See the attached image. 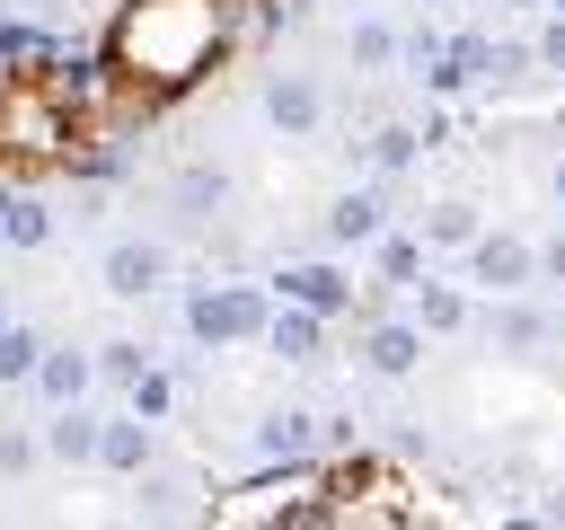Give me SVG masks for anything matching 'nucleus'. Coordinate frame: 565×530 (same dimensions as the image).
<instances>
[{"instance_id":"nucleus-8","label":"nucleus","mask_w":565,"mask_h":530,"mask_svg":"<svg viewBox=\"0 0 565 530\" xmlns=\"http://www.w3.org/2000/svg\"><path fill=\"white\" fill-rule=\"evenodd\" d=\"M256 451H265V459H309V451H318V424L282 406V415H265V424H256Z\"/></svg>"},{"instance_id":"nucleus-14","label":"nucleus","mask_w":565,"mask_h":530,"mask_svg":"<svg viewBox=\"0 0 565 530\" xmlns=\"http://www.w3.org/2000/svg\"><path fill=\"white\" fill-rule=\"evenodd\" d=\"M0 239L9 247H44V203L35 194H0Z\"/></svg>"},{"instance_id":"nucleus-16","label":"nucleus","mask_w":565,"mask_h":530,"mask_svg":"<svg viewBox=\"0 0 565 530\" xmlns=\"http://www.w3.org/2000/svg\"><path fill=\"white\" fill-rule=\"evenodd\" d=\"M424 239H441V247H477V212H468V203H433V212H424Z\"/></svg>"},{"instance_id":"nucleus-15","label":"nucleus","mask_w":565,"mask_h":530,"mask_svg":"<svg viewBox=\"0 0 565 530\" xmlns=\"http://www.w3.org/2000/svg\"><path fill=\"white\" fill-rule=\"evenodd\" d=\"M44 451H53V459H97V424L62 406V415H53V433H44Z\"/></svg>"},{"instance_id":"nucleus-17","label":"nucleus","mask_w":565,"mask_h":530,"mask_svg":"<svg viewBox=\"0 0 565 530\" xmlns=\"http://www.w3.org/2000/svg\"><path fill=\"white\" fill-rule=\"evenodd\" d=\"M35 362H44V344L26 327H0V380H35Z\"/></svg>"},{"instance_id":"nucleus-13","label":"nucleus","mask_w":565,"mask_h":530,"mask_svg":"<svg viewBox=\"0 0 565 530\" xmlns=\"http://www.w3.org/2000/svg\"><path fill=\"white\" fill-rule=\"evenodd\" d=\"M415 353H424V336H415V327H371V371H388V380H397V371H415Z\"/></svg>"},{"instance_id":"nucleus-25","label":"nucleus","mask_w":565,"mask_h":530,"mask_svg":"<svg viewBox=\"0 0 565 530\" xmlns=\"http://www.w3.org/2000/svg\"><path fill=\"white\" fill-rule=\"evenodd\" d=\"M0 468L18 477V468H35V442H18V433H0Z\"/></svg>"},{"instance_id":"nucleus-10","label":"nucleus","mask_w":565,"mask_h":530,"mask_svg":"<svg viewBox=\"0 0 565 530\" xmlns=\"http://www.w3.org/2000/svg\"><path fill=\"white\" fill-rule=\"evenodd\" d=\"M97 459H106V468H124V477H132V468H150V424H132V415H124V424H97Z\"/></svg>"},{"instance_id":"nucleus-7","label":"nucleus","mask_w":565,"mask_h":530,"mask_svg":"<svg viewBox=\"0 0 565 530\" xmlns=\"http://www.w3.org/2000/svg\"><path fill=\"white\" fill-rule=\"evenodd\" d=\"M477 283H486V292L530 283V247H521V239H477Z\"/></svg>"},{"instance_id":"nucleus-4","label":"nucleus","mask_w":565,"mask_h":530,"mask_svg":"<svg viewBox=\"0 0 565 530\" xmlns=\"http://www.w3.org/2000/svg\"><path fill=\"white\" fill-rule=\"evenodd\" d=\"M265 115H274V132H318V80L309 71H274L265 80Z\"/></svg>"},{"instance_id":"nucleus-6","label":"nucleus","mask_w":565,"mask_h":530,"mask_svg":"<svg viewBox=\"0 0 565 530\" xmlns=\"http://www.w3.org/2000/svg\"><path fill=\"white\" fill-rule=\"evenodd\" d=\"M35 389H44L53 406H79V389H88V353H71V344H44V362H35Z\"/></svg>"},{"instance_id":"nucleus-26","label":"nucleus","mask_w":565,"mask_h":530,"mask_svg":"<svg viewBox=\"0 0 565 530\" xmlns=\"http://www.w3.org/2000/svg\"><path fill=\"white\" fill-rule=\"evenodd\" d=\"M539 265H547V274H556V283H565V239H556V247H547V256H539Z\"/></svg>"},{"instance_id":"nucleus-2","label":"nucleus","mask_w":565,"mask_h":530,"mask_svg":"<svg viewBox=\"0 0 565 530\" xmlns=\"http://www.w3.org/2000/svg\"><path fill=\"white\" fill-rule=\"evenodd\" d=\"M71 159V106L44 71H9L0 80V168H62Z\"/></svg>"},{"instance_id":"nucleus-19","label":"nucleus","mask_w":565,"mask_h":530,"mask_svg":"<svg viewBox=\"0 0 565 530\" xmlns=\"http://www.w3.org/2000/svg\"><path fill=\"white\" fill-rule=\"evenodd\" d=\"M539 336H547V318H539V309H503V318H494V344H512V353H521V344H539Z\"/></svg>"},{"instance_id":"nucleus-28","label":"nucleus","mask_w":565,"mask_h":530,"mask_svg":"<svg viewBox=\"0 0 565 530\" xmlns=\"http://www.w3.org/2000/svg\"><path fill=\"white\" fill-rule=\"evenodd\" d=\"M512 9H530V0H512Z\"/></svg>"},{"instance_id":"nucleus-21","label":"nucleus","mask_w":565,"mask_h":530,"mask_svg":"<svg viewBox=\"0 0 565 530\" xmlns=\"http://www.w3.org/2000/svg\"><path fill=\"white\" fill-rule=\"evenodd\" d=\"M415 265H424L415 239H380V274H388V283H415Z\"/></svg>"},{"instance_id":"nucleus-22","label":"nucleus","mask_w":565,"mask_h":530,"mask_svg":"<svg viewBox=\"0 0 565 530\" xmlns=\"http://www.w3.org/2000/svg\"><path fill=\"white\" fill-rule=\"evenodd\" d=\"M468 309H459V292H424V327H459Z\"/></svg>"},{"instance_id":"nucleus-11","label":"nucleus","mask_w":565,"mask_h":530,"mask_svg":"<svg viewBox=\"0 0 565 530\" xmlns=\"http://www.w3.org/2000/svg\"><path fill=\"white\" fill-rule=\"evenodd\" d=\"M327 239H344V247L353 239H380V194H335L327 203Z\"/></svg>"},{"instance_id":"nucleus-23","label":"nucleus","mask_w":565,"mask_h":530,"mask_svg":"<svg viewBox=\"0 0 565 530\" xmlns=\"http://www.w3.org/2000/svg\"><path fill=\"white\" fill-rule=\"evenodd\" d=\"M539 71H565V18L539 26Z\"/></svg>"},{"instance_id":"nucleus-1","label":"nucleus","mask_w":565,"mask_h":530,"mask_svg":"<svg viewBox=\"0 0 565 530\" xmlns=\"http://www.w3.org/2000/svg\"><path fill=\"white\" fill-rule=\"evenodd\" d=\"M238 26H247V0H124L106 26V71L150 97H177L238 44Z\"/></svg>"},{"instance_id":"nucleus-5","label":"nucleus","mask_w":565,"mask_h":530,"mask_svg":"<svg viewBox=\"0 0 565 530\" xmlns=\"http://www.w3.org/2000/svg\"><path fill=\"white\" fill-rule=\"evenodd\" d=\"M159 265H168L159 247L115 239V247H106V292H115V300H150V292H159Z\"/></svg>"},{"instance_id":"nucleus-27","label":"nucleus","mask_w":565,"mask_h":530,"mask_svg":"<svg viewBox=\"0 0 565 530\" xmlns=\"http://www.w3.org/2000/svg\"><path fill=\"white\" fill-rule=\"evenodd\" d=\"M556 203H565V159H556Z\"/></svg>"},{"instance_id":"nucleus-29","label":"nucleus","mask_w":565,"mask_h":530,"mask_svg":"<svg viewBox=\"0 0 565 530\" xmlns=\"http://www.w3.org/2000/svg\"><path fill=\"white\" fill-rule=\"evenodd\" d=\"M556 18H565V0H556Z\"/></svg>"},{"instance_id":"nucleus-12","label":"nucleus","mask_w":565,"mask_h":530,"mask_svg":"<svg viewBox=\"0 0 565 530\" xmlns=\"http://www.w3.org/2000/svg\"><path fill=\"white\" fill-rule=\"evenodd\" d=\"M282 292H291V300H300V309H318V318H327V309H335V300H344V283H335V274H327V265H291V274H282Z\"/></svg>"},{"instance_id":"nucleus-9","label":"nucleus","mask_w":565,"mask_h":530,"mask_svg":"<svg viewBox=\"0 0 565 530\" xmlns=\"http://www.w3.org/2000/svg\"><path fill=\"white\" fill-rule=\"evenodd\" d=\"M265 344H274L282 362H318V309H300V300H291V309L265 327Z\"/></svg>"},{"instance_id":"nucleus-24","label":"nucleus","mask_w":565,"mask_h":530,"mask_svg":"<svg viewBox=\"0 0 565 530\" xmlns=\"http://www.w3.org/2000/svg\"><path fill=\"white\" fill-rule=\"evenodd\" d=\"M132 406H141V415H159V406H168V380H159V371H141V380H132Z\"/></svg>"},{"instance_id":"nucleus-3","label":"nucleus","mask_w":565,"mask_h":530,"mask_svg":"<svg viewBox=\"0 0 565 530\" xmlns=\"http://www.w3.org/2000/svg\"><path fill=\"white\" fill-rule=\"evenodd\" d=\"M185 318H194V336H203V344H247V336H265V327H274V309H265V292H256V283H221V292H203Z\"/></svg>"},{"instance_id":"nucleus-20","label":"nucleus","mask_w":565,"mask_h":530,"mask_svg":"<svg viewBox=\"0 0 565 530\" xmlns=\"http://www.w3.org/2000/svg\"><path fill=\"white\" fill-rule=\"evenodd\" d=\"M344 53H353L362 71H380V62L397 53V35H388V26H353V44H344Z\"/></svg>"},{"instance_id":"nucleus-18","label":"nucleus","mask_w":565,"mask_h":530,"mask_svg":"<svg viewBox=\"0 0 565 530\" xmlns=\"http://www.w3.org/2000/svg\"><path fill=\"white\" fill-rule=\"evenodd\" d=\"M530 62H539V44H486V80H494V88L530 80Z\"/></svg>"}]
</instances>
